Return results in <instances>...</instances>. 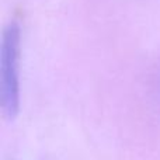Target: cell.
<instances>
[{
	"mask_svg": "<svg viewBox=\"0 0 160 160\" xmlns=\"http://www.w3.org/2000/svg\"><path fill=\"white\" fill-rule=\"evenodd\" d=\"M20 28L11 22L3 32L2 42V108L8 119L17 115L20 108Z\"/></svg>",
	"mask_w": 160,
	"mask_h": 160,
	"instance_id": "1",
	"label": "cell"
}]
</instances>
